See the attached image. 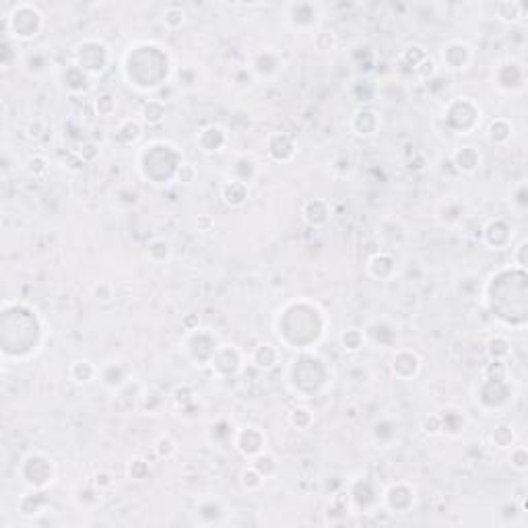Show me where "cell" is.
<instances>
[{
	"mask_svg": "<svg viewBox=\"0 0 528 528\" xmlns=\"http://www.w3.org/2000/svg\"><path fill=\"white\" fill-rule=\"evenodd\" d=\"M166 116H168V108H166V101H161V99L145 101L138 112V120L145 126H159L166 120Z\"/></svg>",
	"mask_w": 528,
	"mask_h": 528,
	"instance_id": "cell-28",
	"label": "cell"
},
{
	"mask_svg": "<svg viewBox=\"0 0 528 528\" xmlns=\"http://www.w3.org/2000/svg\"><path fill=\"white\" fill-rule=\"evenodd\" d=\"M68 378L77 386H89L91 382L99 380V365L91 359H77L68 367Z\"/></svg>",
	"mask_w": 528,
	"mask_h": 528,
	"instance_id": "cell-22",
	"label": "cell"
},
{
	"mask_svg": "<svg viewBox=\"0 0 528 528\" xmlns=\"http://www.w3.org/2000/svg\"><path fill=\"white\" fill-rule=\"evenodd\" d=\"M153 452L161 458V460H170V458H174L177 452V443L170 436H161V438H157L155 443H153Z\"/></svg>",
	"mask_w": 528,
	"mask_h": 528,
	"instance_id": "cell-43",
	"label": "cell"
},
{
	"mask_svg": "<svg viewBox=\"0 0 528 528\" xmlns=\"http://www.w3.org/2000/svg\"><path fill=\"white\" fill-rule=\"evenodd\" d=\"M423 432H425L427 436H440L441 421H440V415H438V413H434V415L425 417V421H423Z\"/></svg>",
	"mask_w": 528,
	"mask_h": 528,
	"instance_id": "cell-54",
	"label": "cell"
},
{
	"mask_svg": "<svg viewBox=\"0 0 528 528\" xmlns=\"http://www.w3.org/2000/svg\"><path fill=\"white\" fill-rule=\"evenodd\" d=\"M142 136V122L140 120H122L118 131H116V138L122 140L124 145H134L138 138Z\"/></svg>",
	"mask_w": 528,
	"mask_h": 528,
	"instance_id": "cell-37",
	"label": "cell"
},
{
	"mask_svg": "<svg viewBox=\"0 0 528 528\" xmlns=\"http://www.w3.org/2000/svg\"><path fill=\"white\" fill-rule=\"evenodd\" d=\"M17 475L29 489H47L56 481V462L44 452H29L19 462Z\"/></svg>",
	"mask_w": 528,
	"mask_h": 528,
	"instance_id": "cell-4",
	"label": "cell"
},
{
	"mask_svg": "<svg viewBox=\"0 0 528 528\" xmlns=\"http://www.w3.org/2000/svg\"><path fill=\"white\" fill-rule=\"evenodd\" d=\"M233 448L242 456H246V458L252 460L254 456H258L261 452L266 450V434H264V430L258 427V425H246V427L235 430Z\"/></svg>",
	"mask_w": 528,
	"mask_h": 528,
	"instance_id": "cell-9",
	"label": "cell"
},
{
	"mask_svg": "<svg viewBox=\"0 0 528 528\" xmlns=\"http://www.w3.org/2000/svg\"><path fill=\"white\" fill-rule=\"evenodd\" d=\"M510 464L512 469L525 473L528 469V452L525 446H512V454H510Z\"/></svg>",
	"mask_w": 528,
	"mask_h": 528,
	"instance_id": "cell-47",
	"label": "cell"
},
{
	"mask_svg": "<svg viewBox=\"0 0 528 528\" xmlns=\"http://www.w3.org/2000/svg\"><path fill=\"white\" fill-rule=\"evenodd\" d=\"M231 351H233V345H219V349L213 355L211 363H209L213 374H217L219 378L235 376L244 367V353L235 351L231 355Z\"/></svg>",
	"mask_w": 528,
	"mask_h": 528,
	"instance_id": "cell-13",
	"label": "cell"
},
{
	"mask_svg": "<svg viewBox=\"0 0 528 528\" xmlns=\"http://www.w3.org/2000/svg\"><path fill=\"white\" fill-rule=\"evenodd\" d=\"M223 504L219 497H203L196 506V514L203 518V522H219V518L223 516Z\"/></svg>",
	"mask_w": 528,
	"mask_h": 528,
	"instance_id": "cell-33",
	"label": "cell"
},
{
	"mask_svg": "<svg viewBox=\"0 0 528 528\" xmlns=\"http://www.w3.org/2000/svg\"><path fill=\"white\" fill-rule=\"evenodd\" d=\"M450 159H452L454 168H456L458 172H462V174H475V172L481 168V163H483L481 153H479L475 147H471V145L456 147V149L452 151Z\"/></svg>",
	"mask_w": 528,
	"mask_h": 528,
	"instance_id": "cell-19",
	"label": "cell"
},
{
	"mask_svg": "<svg viewBox=\"0 0 528 528\" xmlns=\"http://www.w3.org/2000/svg\"><path fill=\"white\" fill-rule=\"evenodd\" d=\"M337 34L332 29H318L314 34V45L322 52H328V50H335L337 47Z\"/></svg>",
	"mask_w": 528,
	"mask_h": 528,
	"instance_id": "cell-45",
	"label": "cell"
},
{
	"mask_svg": "<svg viewBox=\"0 0 528 528\" xmlns=\"http://www.w3.org/2000/svg\"><path fill=\"white\" fill-rule=\"evenodd\" d=\"M194 223H196V229H198V231H205V233H207V231H211V229L215 227V219H213L211 215H207V213L198 215Z\"/></svg>",
	"mask_w": 528,
	"mask_h": 528,
	"instance_id": "cell-56",
	"label": "cell"
},
{
	"mask_svg": "<svg viewBox=\"0 0 528 528\" xmlns=\"http://www.w3.org/2000/svg\"><path fill=\"white\" fill-rule=\"evenodd\" d=\"M365 332L361 328H347L341 335V347L347 353H359L365 347Z\"/></svg>",
	"mask_w": 528,
	"mask_h": 528,
	"instance_id": "cell-39",
	"label": "cell"
},
{
	"mask_svg": "<svg viewBox=\"0 0 528 528\" xmlns=\"http://www.w3.org/2000/svg\"><path fill=\"white\" fill-rule=\"evenodd\" d=\"M495 15L501 23H520L527 19V6L518 0H504L495 6Z\"/></svg>",
	"mask_w": 528,
	"mask_h": 528,
	"instance_id": "cell-29",
	"label": "cell"
},
{
	"mask_svg": "<svg viewBox=\"0 0 528 528\" xmlns=\"http://www.w3.org/2000/svg\"><path fill=\"white\" fill-rule=\"evenodd\" d=\"M351 131L361 136V138H369L374 134H378L380 126H382V118L376 110L372 108H359L355 114H353L351 122H349Z\"/></svg>",
	"mask_w": 528,
	"mask_h": 528,
	"instance_id": "cell-16",
	"label": "cell"
},
{
	"mask_svg": "<svg viewBox=\"0 0 528 528\" xmlns=\"http://www.w3.org/2000/svg\"><path fill=\"white\" fill-rule=\"evenodd\" d=\"M110 47L99 40H85L75 50V64L85 71L89 77L101 75L110 66Z\"/></svg>",
	"mask_w": 528,
	"mask_h": 528,
	"instance_id": "cell-6",
	"label": "cell"
},
{
	"mask_svg": "<svg viewBox=\"0 0 528 528\" xmlns=\"http://www.w3.org/2000/svg\"><path fill=\"white\" fill-rule=\"evenodd\" d=\"M89 77L85 71H81L77 64H73V66H68L64 73H62V83H64V87L68 89L71 93H83V91H87L91 87V83H89Z\"/></svg>",
	"mask_w": 528,
	"mask_h": 528,
	"instance_id": "cell-32",
	"label": "cell"
},
{
	"mask_svg": "<svg viewBox=\"0 0 528 528\" xmlns=\"http://www.w3.org/2000/svg\"><path fill=\"white\" fill-rule=\"evenodd\" d=\"M126 473H129L132 481H145V479H149L151 469H149V462L145 458H132L129 467H126Z\"/></svg>",
	"mask_w": 528,
	"mask_h": 528,
	"instance_id": "cell-44",
	"label": "cell"
},
{
	"mask_svg": "<svg viewBox=\"0 0 528 528\" xmlns=\"http://www.w3.org/2000/svg\"><path fill=\"white\" fill-rule=\"evenodd\" d=\"M491 441L501 450H510L512 446H516V432L512 425H497L491 432Z\"/></svg>",
	"mask_w": 528,
	"mask_h": 528,
	"instance_id": "cell-42",
	"label": "cell"
},
{
	"mask_svg": "<svg viewBox=\"0 0 528 528\" xmlns=\"http://www.w3.org/2000/svg\"><path fill=\"white\" fill-rule=\"evenodd\" d=\"M250 198V186L244 184V182H237V179H231L227 177L221 186V200L231 207V209H240L248 203Z\"/></svg>",
	"mask_w": 528,
	"mask_h": 528,
	"instance_id": "cell-21",
	"label": "cell"
},
{
	"mask_svg": "<svg viewBox=\"0 0 528 528\" xmlns=\"http://www.w3.org/2000/svg\"><path fill=\"white\" fill-rule=\"evenodd\" d=\"M421 369V357L411 349H400L393 359V374L398 380H413Z\"/></svg>",
	"mask_w": 528,
	"mask_h": 528,
	"instance_id": "cell-17",
	"label": "cell"
},
{
	"mask_svg": "<svg viewBox=\"0 0 528 528\" xmlns=\"http://www.w3.org/2000/svg\"><path fill=\"white\" fill-rule=\"evenodd\" d=\"M279 357H281V353L274 345L261 343L254 351L250 353V363L254 367L263 369V372H270V369H274L279 365Z\"/></svg>",
	"mask_w": 528,
	"mask_h": 528,
	"instance_id": "cell-27",
	"label": "cell"
},
{
	"mask_svg": "<svg viewBox=\"0 0 528 528\" xmlns=\"http://www.w3.org/2000/svg\"><path fill=\"white\" fill-rule=\"evenodd\" d=\"M93 487H97L101 493L108 491V489H112V487H114V477H112V473H108V471L95 473V477H93Z\"/></svg>",
	"mask_w": 528,
	"mask_h": 528,
	"instance_id": "cell-53",
	"label": "cell"
},
{
	"mask_svg": "<svg viewBox=\"0 0 528 528\" xmlns=\"http://www.w3.org/2000/svg\"><path fill=\"white\" fill-rule=\"evenodd\" d=\"M287 25L295 31H309L322 19V4L318 2H289L285 6Z\"/></svg>",
	"mask_w": 528,
	"mask_h": 528,
	"instance_id": "cell-7",
	"label": "cell"
},
{
	"mask_svg": "<svg viewBox=\"0 0 528 528\" xmlns=\"http://www.w3.org/2000/svg\"><path fill=\"white\" fill-rule=\"evenodd\" d=\"M177 85L184 89H192L196 87V83H198V75L194 73V68H190V66H184L182 71H177Z\"/></svg>",
	"mask_w": 528,
	"mask_h": 528,
	"instance_id": "cell-52",
	"label": "cell"
},
{
	"mask_svg": "<svg viewBox=\"0 0 528 528\" xmlns=\"http://www.w3.org/2000/svg\"><path fill=\"white\" fill-rule=\"evenodd\" d=\"M279 68H281V58H279V54L274 52V50H270V47H263V50H258L254 56H252V66H250V71L254 73V77H272V75H277L279 73Z\"/></svg>",
	"mask_w": 528,
	"mask_h": 528,
	"instance_id": "cell-20",
	"label": "cell"
},
{
	"mask_svg": "<svg viewBox=\"0 0 528 528\" xmlns=\"http://www.w3.org/2000/svg\"><path fill=\"white\" fill-rule=\"evenodd\" d=\"M196 145L205 155H215L225 149L227 145V132L223 131L221 126L209 124L203 131L196 134Z\"/></svg>",
	"mask_w": 528,
	"mask_h": 528,
	"instance_id": "cell-18",
	"label": "cell"
},
{
	"mask_svg": "<svg viewBox=\"0 0 528 528\" xmlns=\"http://www.w3.org/2000/svg\"><path fill=\"white\" fill-rule=\"evenodd\" d=\"M527 250H528V242L522 240L516 248H514V254H512V261L516 264V268H527Z\"/></svg>",
	"mask_w": 528,
	"mask_h": 528,
	"instance_id": "cell-55",
	"label": "cell"
},
{
	"mask_svg": "<svg viewBox=\"0 0 528 528\" xmlns=\"http://www.w3.org/2000/svg\"><path fill=\"white\" fill-rule=\"evenodd\" d=\"M27 170L34 177H44L47 174V159L44 155H34L27 163Z\"/></svg>",
	"mask_w": 528,
	"mask_h": 528,
	"instance_id": "cell-50",
	"label": "cell"
},
{
	"mask_svg": "<svg viewBox=\"0 0 528 528\" xmlns=\"http://www.w3.org/2000/svg\"><path fill=\"white\" fill-rule=\"evenodd\" d=\"M198 176V172H196V168L190 163V161H182V166L177 168L176 172V179L179 184H192L194 179Z\"/></svg>",
	"mask_w": 528,
	"mask_h": 528,
	"instance_id": "cell-49",
	"label": "cell"
},
{
	"mask_svg": "<svg viewBox=\"0 0 528 528\" xmlns=\"http://www.w3.org/2000/svg\"><path fill=\"white\" fill-rule=\"evenodd\" d=\"M170 256H172V246H170L168 240L157 237V240H153V242L147 246V258H149L151 263L161 264L166 263Z\"/></svg>",
	"mask_w": 528,
	"mask_h": 528,
	"instance_id": "cell-40",
	"label": "cell"
},
{
	"mask_svg": "<svg viewBox=\"0 0 528 528\" xmlns=\"http://www.w3.org/2000/svg\"><path fill=\"white\" fill-rule=\"evenodd\" d=\"M4 29L10 31L13 38L21 42H29L40 36L44 29V13L29 2H21L13 8L10 15L4 17Z\"/></svg>",
	"mask_w": 528,
	"mask_h": 528,
	"instance_id": "cell-3",
	"label": "cell"
},
{
	"mask_svg": "<svg viewBox=\"0 0 528 528\" xmlns=\"http://www.w3.org/2000/svg\"><path fill=\"white\" fill-rule=\"evenodd\" d=\"M93 298L101 304H110L114 300V287L112 283H105V281H99L95 287H93Z\"/></svg>",
	"mask_w": 528,
	"mask_h": 528,
	"instance_id": "cell-48",
	"label": "cell"
},
{
	"mask_svg": "<svg viewBox=\"0 0 528 528\" xmlns=\"http://www.w3.org/2000/svg\"><path fill=\"white\" fill-rule=\"evenodd\" d=\"M367 274L376 281H390L396 274L395 258L388 252H378L367 261Z\"/></svg>",
	"mask_w": 528,
	"mask_h": 528,
	"instance_id": "cell-23",
	"label": "cell"
},
{
	"mask_svg": "<svg viewBox=\"0 0 528 528\" xmlns=\"http://www.w3.org/2000/svg\"><path fill=\"white\" fill-rule=\"evenodd\" d=\"M227 176L231 177V179H237V182H244V184L250 186V184L258 177V163H256L252 157H248V155H240V157L231 163Z\"/></svg>",
	"mask_w": 528,
	"mask_h": 528,
	"instance_id": "cell-25",
	"label": "cell"
},
{
	"mask_svg": "<svg viewBox=\"0 0 528 528\" xmlns=\"http://www.w3.org/2000/svg\"><path fill=\"white\" fill-rule=\"evenodd\" d=\"M487 353L491 357V361H506L512 355V343L506 335L497 332L487 341Z\"/></svg>",
	"mask_w": 528,
	"mask_h": 528,
	"instance_id": "cell-34",
	"label": "cell"
},
{
	"mask_svg": "<svg viewBox=\"0 0 528 528\" xmlns=\"http://www.w3.org/2000/svg\"><path fill=\"white\" fill-rule=\"evenodd\" d=\"M124 77L138 91L161 87L170 77V56L157 44L142 42L129 47L124 56Z\"/></svg>",
	"mask_w": 528,
	"mask_h": 528,
	"instance_id": "cell-1",
	"label": "cell"
},
{
	"mask_svg": "<svg viewBox=\"0 0 528 528\" xmlns=\"http://www.w3.org/2000/svg\"><path fill=\"white\" fill-rule=\"evenodd\" d=\"M314 413L309 411L308 406H295V409H291V413H289V417H287V421H289V425L293 427V430H298V432H308L309 427L314 425Z\"/></svg>",
	"mask_w": 528,
	"mask_h": 528,
	"instance_id": "cell-38",
	"label": "cell"
},
{
	"mask_svg": "<svg viewBox=\"0 0 528 528\" xmlns=\"http://www.w3.org/2000/svg\"><path fill=\"white\" fill-rule=\"evenodd\" d=\"M264 479L263 475L250 464V467H246L242 473H240V485H242V489H246L248 493H256V491H261L264 487Z\"/></svg>",
	"mask_w": 528,
	"mask_h": 528,
	"instance_id": "cell-41",
	"label": "cell"
},
{
	"mask_svg": "<svg viewBox=\"0 0 528 528\" xmlns=\"http://www.w3.org/2000/svg\"><path fill=\"white\" fill-rule=\"evenodd\" d=\"M514 227L506 219H491L483 227V240L489 250H506L512 246Z\"/></svg>",
	"mask_w": 528,
	"mask_h": 528,
	"instance_id": "cell-15",
	"label": "cell"
},
{
	"mask_svg": "<svg viewBox=\"0 0 528 528\" xmlns=\"http://www.w3.org/2000/svg\"><path fill=\"white\" fill-rule=\"evenodd\" d=\"M415 499H417V489L404 481L393 483L384 491V506L393 514H406L415 506Z\"/></svg>",
	"mask_w": 528,
	"mask_h": 528,
	"instance_id": "cell-11",
	"label": "cell"
},
{
	"mask_svg": "<svg viewBox=\"0 0 528 528\" xmlns=\"http://www.w3.org/2000/svg\"><path fill=\"white\" fill-rule=\"evenodd\" d=\"M47 508V497H45V489H29L27 493L21 495L19 499V512L27 518H34L38 514H42Z\"/></svg>",
	"mask_w": 528,
	"mask_h": 528,
	"instance_id": "cell-24",
	"label": "cell"
},
{
	"mask_svg": "<svg viewBox=\"0 0 528 528\" xmlns=\"http://www.w3.org/2000/svg\"><path fill=\"white\" fill-rule=\"evenodd\" d=\"M388 427H386V421H380V423H376V427H374V440L376 443H380L382 448H388L393 440L396 438V434H398V430L396 427H390V432H386Z\"/></svg>",
	"mask_w": 528,
	"mask_h": 528,
	"instance_id": "cell-46",
	"label": "cell"
},
{
	"mask_svg": "<svg viewBox=\"0 0 528 528\" xmlns=\"http://www.w3.org/2000/svg\"><path fill=\"white\" fill-rule=\"evenodd\" d=\"M493 85L504 91V93H520L527 87V75H525V66L520 62H508L497 66L495 77H493Z\"/></svg>",
	"mask_w": 528,
	"mask_h": 528,
	"instance_id": "cell-10",
	"label": "cell"
},
{
	"mask_svg": "<svg viewBox=\"0 0 528 528\" xmlns=\"http://www.w3.org/2000/svg\"><path fill=\"white\" fill-rule=\"evenodd\" d=\"M182 161L184 159L179 157L174 145L163 142V140H155V142H149L140 149L138 170H140L142 177L151 179L153 184H166V179H170V177L166 176L163 166L176 174Z\"/></svg>",
	"mask_w": 528,
	"mask_h": 528,
	"instance_id": "cell-2",
	"label": "cell"
},
{
	"mask_svg": "<svg viewBox=\"0 0 528 528\" xmlns=\"http://www.w3.org/2000/svg\"><path fill=\"white\" fill-rule=\"evenodd\" d=\"M443 124L454 134H471L481 124V108L471 97H456L443 112Z\"/></svg>",
	"mask_w": 528,
	"mask_h": 528,
	"instance_id": "cell-5",
	"label": "cell"
},
{
	"mask_svg": "<svg viewBox=\"0 0 528 528\" xmlns=\"http://www.w3.org/2000/svg\"><path fill=\"white\" fill-rule=\"evenodd\" d=\"M266 153L277 163H289L298 153V145L287 132H270L266 136Z\"/></svg>",
	"mask_w": 528,
	"mask_h": 528,
	"instance_id": "cell-14",
	"label": "cell"
},
{
	"mask_svg": "<svg viewBox=\"0 0 528 528\" xmlns=\"http://www.w3.org/2000/svg\"><path fill=\"white\" fill-rule=\"evenodd\" d=\"M116 99L112 97V95H101V97H97V101H95V108H97V114L99 116H112L114 112H116Z\"/></svg>",
	"mask_w": 528,
	"mask_h": 528,
	"instance_id": "cell-51",
	"label": "cell"
},
{
	"mask_svg": "<svg viewBox=\"0 0 528 528\" xmlns=\"http://www.w3.org/2000/svg\"><path fill=\"white\" fill-rule=\"evenodd\" d=\"M441 421V434H448V436H458L464 425H467V415L464 411H458V409H443L438 413Z\"/></svg>",
	"mask_w": 528,
	"mask_h": 528,
	"instance_id": "cell-30",
	"label": "cell"
},
{
	"mask_svg": "<svg viewBox=\"0 0 528 528\" xmlns=\"http://www.w3.org/2000/svg\"><path fill=\"white\" fill-rule=\"evenodd\" d=\"M302 217L304 221L311 225V227H322L326 225L328 219H330V207L326 200L322 198H314V200H308L302 209Z\"/></svg>",
	"mask_w": 528,
	"mask_h": 528,
	"instance_id": "cell-26",
	"label": "cell"
},
{
	"mask_svg": "<svg viewBox=\"0 0 528 528\" xmlns=\"http://www.w3.org/2000/svg\"><path fill=\"white\" fill-rule=\"evenodd\" d=\"M475 50L469 42L462 40H452L441 47V64L450 73H462L473 64Z\"/></svg>",
	"mask_w": 528,
	"mask_h": 528,
	"instance_id": "cell-8",
	"label": "cell"
},
{
	"mask_svg": "<svg viewBox=\"0 0 528 528\" xmlns=\"http://www.w3.org/2000/svg\"><path fill=\"white\" fill-rule=\"evenodd\" d=\"M161 21H163V25H166V29H170V31L182 29L184 23H186V8H184L182 4H177V2L168 4V6L163 8Z\"/></svg>",
	"mask_w": 528,
	"mask_h": 528,
	"instance_id": "cell-36",
	"label": "cell"
},
{
	"mask_svg": "<svg viewBox=\"0 0 528 528\" xmlns=\"http://www.w3.org/2000/svg\"><path fill=\"white\" fill-rule=\"evenodd\" d=\"M512 134H514V126L508 118L491 120L487 126V132H485V136L491 145H506V142H510Z\"/></svg>",
	"mask_w": 528,
	"mask_h": 528,
	"instance_id": "cell-31",
	"label": "cell"
},
{
	"mask_svg": "<svg viewBox=\"0 0 528 528\" xmlns=\"http://www.w3.org/2000/svg\"><path fill=\"white\" fill-rule=\"evenodd\" d=\"M250 464L263 475L264 479H270V477H274V475L279 473V460H277V456H274L272 452H268V450H264L258 456H254V458L250 460Z\"/></svg>",
	"mask_w": 528,
	"mask_h": 528,
	"instance_id": "cell-35",
	"label": "cell"
},
{
	"mask_svg": "<svg viewBox=\"0 0 528 528\" xmlns=\"http://www.w3.org/2000/svg\"><path fill=\"white\" fill-rule=\"evenodd\" d=\"M131 380L132 372L124 361L110 359V361H105V363L99 365V382H101L110 393H118V390L124 388Z\"/></svg>",
	"mask_w": 528,
	"mask_h": 528,
	"instance_id": "cell-12",
	"label": "cell"
}]
</instances>
